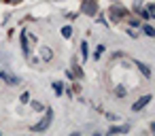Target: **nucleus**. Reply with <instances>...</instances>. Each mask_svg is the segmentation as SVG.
<instances>
[{"label":"nucleus","mask_w":155,"mask_h":136,"mask_svg":"<svg viewBox=\"0 0 155 136\" xmlns=\"http://www.w3.org/2000/svg\"><path fill=\"white\" fill-rule=\"evenodd\" d=\"M51 117H53V111L49 108V111H47V117H45V119H43L41 123H36V125H34L32 130H36V132H38V130H47V125L51 123Z\"/></svg>","instance_id":"f257e3e1"},{"label":"nucleus","mask_w":155,"mask_h":136,"mask_svg":"<svg viewBox=\"0 0 155 136\" xmlns=\"http://www.w3.org/2000/svg\"><path fill=\"white\" fill-rule=\"evenodd\" d=\"M30 41H34V36H30L28 32H26V34H21V49H24V53H26V55L30 53Z\"/></svg>","instance_id":"f03ea898"},{"label":"nucleus","mask_w":155,"mask_h":136,"mask_svg":"<svg viewBox=\"0 0 155 136\" xmlns=\"http://www.w3.org/2000/svg\"><path fill=\"white\" fill-rule=\"evenodd\" d=\"M96 11H98V7H96L94 0H85V5H83V13H85V15H94Z\"/></svg>","instance_id":"7ed1b4c3"},{"label":"nucleus","mask_w":155,"mask_h":136,"mask_svg":"<svg viewBox=\"0 0 155 136\" xmlns=\"http://www.w3.org/2000/svg\"><path fill=\"white\" fill-rule=\"evenodd\" d=\"M123 15H125V9H121V7H113L110 9V19L113 22H119Z\"/></svg>","instance_id":"20e7f679"},{"label":"nucleus","mask_w":155,"mask_h":136,"mask_svg":"<svg viewBox=\"0 0 155 136\" xmlns=\"http://www.w3.org/2000/svg\"><path fill=\"white\" fill-rule=\"evenodd\" d=\"M149 100H151V96H142V98H140V100H138V102H136L132 108H134V111H140V108H142V106H144Z\"/></svg>","instance_id":"39448f33"},{"label":"nucleus","mask_w":155,"mask_h":136,"mask_svg":"<svg viewBox=\"0 0 155 136\" xmlns=\"http://www.w3.org/2000/svg\"><path fill=\"white\" fill-rule=\"evenodd\" d=\"M127 130H130V125H119V128H110L108 132H110V134H115V132H127Z\"/></svg>","instance_id":"423d86ee"},{"label":"nucleus","mask_w":155,"mask_h":136,"mask_svg":"<svg viewBox=\"0 0 155 136\" xmlns=\"http://www.w3.org/2000/svg\"><path fill=\"white\" fill-rule=\"evenodd\" d=\"M142 30H144V34H147V36H155V30H153L151 26H144Z\"/></svg>","instance_id":"0eeeda50"},{"label":"nucleus","mask_w":155,"mask_h":136,"mask_svg":"<svg viewBox=\"0 0 155 136\" xmlns=\"http://www.w3.org/2000/svg\"><path fill=\"white\" fill-rule=\"evenodd\" d=\"M43 58H45V60H51V49L45 47V49H43Z\"/></svg>","instance_id":"6e6552de"},{"label":"nucleus","mask_w":155,"mask_h":136,"mask_svg":"<svg viewBox=\"0 0 155 136\" xmlns=\"http://www.w3.org/2000/svg\"><path fill=\"white\" fill-rule=\"evenodd\" d=\"M138 68H140V70H142V72H144L147 77L151 75V72H149V66H144V64H140V62H138Z\"/></svg>","instance_id":"1a4fd4ad"},{"label":"nucleus","mask_w":155,"mask_h":136,"mask_svg":"<svg viewBox=\"0 0 155 136\" xmlns=\"http://www.w3.org/2000/svg\"><path fill=\"white\" fill-rule=\"evenodd\" d=\"M62 34H64V36H66V38H68V36H72V30H70V28H68V26H66V28H64V30H62Z\"/></svg>","instance_id":"9d476101"},{"label":"nucleus","mask_w":155,"mask_h":136,"mask_svg":"<svg viewBox=\"0 0 155 136\" xmlns=\"http://www.w3.org/2000/svg\"><path fill=\"white\" fill-rule=\"evenodd\" d=\"M53 89H55V94H62V83H55Z\"/></svg>","instance_id":"9b49d317"},{"label":"nucleus","mask_w":155,"mask_h":136,"mask_svg":"<svg viewBox=\"0 0 155 136\" xmlns=\"http://www.w3.org/2000/svg\"><path fill=\"white\" fill-rule=\"evenodd\" d=\"M149 15H151V17H155V5H151V7H149Z\"/></svg>","instance_id":"f8f14e48"},{"label":"nucleus","mask_w":155,"mask_h":136,"mask_svg":"<svg viewBox=\"0 0 155 136\" xmlns=\"http://www.w3.org/2000/svg\"><path fill=\"white\" fill-rule=\"evenodd\" d=\"M9 2H11V5H15V2H19V0H9Z\"/></svg>","instance_id":"ddd939ff"}]
</instances>
